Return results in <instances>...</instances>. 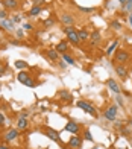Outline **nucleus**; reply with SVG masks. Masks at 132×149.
Instances as JSON below:
<instances>
[{"mask_svg":"<svg viewBox=\"0 0 132 149\" xmlns=\"http://www.w3.org/2000/svg\"><path fill=\"white\" fill-rule=\"evenodd\" d=\"M64 32L67 33V38L70 43L73 44H79L81 40H79V35H77V31H75L73 26H64Z\"/></svg>","mask_w":132,"mask_h":149,"instance_id":"f257e3e1","label":"nucleus"},{"mask_svg":"<svg viewBox=\"0 0 132 149\" xmlns=\"http://www.w3.org/2000/svg\"><path fill=\"white\" fill-rule=\"evenodd\" d=\"M81 110H84V111H87L88 114H91V116H94V117H97V111H96V108L91 105L90 102H87V100H77V104H76Z\"/></svg>","mask_w":132,"mask_h":149,"instance_id":"f03ea898","label":"nucleus"},{"mask_svg":"<svg viewBox=\"0 0 132 149\" xmlns=\"http://www.w3.org/2000/svg\"><path fill=\"white\" fill-rule=\"evenodd\" d=\"M131 58L129 52L124 50V49H117L115 53H114V59L117 61V63H128Z\"/></svg>","mask_w":132,"mask_h":149,"instance_id":"7ed1b4c3","label":"nucleus"},{"mask_svg":"<svg viewBox=\"0 0 132 149\" xmlns=\"http://www.w3.org/2000/svg\"><path fill=\"white\" fill-rule=\"evenodd\" d=\"M68 146L71 149H79L82 146V137H81V135H77V134H73L70 137V140H68Z\"/></svg>","mask_w":132,"mask_h":149,"instance_id":"20e7f679","label":"nucleus"},{"mask_svg":"<svg viewBox=\"0 0 132 149\" xmlns=\"http://www.w3.org/2000/svg\"><path fill=\"white\" fill-rule=\"evenodd\" d=\"M44 134L47 135V137H49L50 140L56 141V143H59V141H61V137H59V134H58L55 130H52V128H49V126H46V128H44Z\"/></svg>","mask_w":132,"mask_h":149,"instance_id":"39448f33","label":"nucleus"},{"mask_svg":"<svg viewBox=\"0 0 132 149\" xmlns=\"http://www.w3.org/2000/svg\"><path fill=\"white\" fill-rule=\"evenodd\" d=\"M58 99L61 100V102H71V100H73V94L67 90H59L58 91Z\"/></svg>","mask_w":132,"mask_h":149,"instance_id":"423d86ee","label":"nucleus"},{"mask_svg":"<svg viewBox=\"0 0 132 149\" xmlns=\"http://www.w3.org/2000/svg\"><path fill=\"white\" fill-rule=\"evenodd\" d=\"M117 117V107L115 105H111L106 108V111H105V119L106 120H115Z\"/></svg>","mask_w":132,"mask_h":149,"instance_id":"0eeeda50","label":"nucleus"},{"mask_svg":"<svg viewBox=\"0 0 132 149\" xmlns=\"http://www.w3.org/2000/svg\"><path fill=\"white\" fill-rule=\"evenodd\" d=\"M65 131H68L71 134H79V131H81V126H79V123H76V122H68V123H65Z\"/></svg>","mask_w":132,"mask_h":149,"instance_id":"6e6552de","label":"nucleus"},{"mask_svg":"<svg viewBox=\"0 0 132 149\" xmlns=\"http://www.w3.org/2000/svg\"><path fill=\"white\" fill-rule=\"evenodd\" d=\"M106 85H108V88H109L111 91H113V93L120 94L122 88L118 87V84H117V81H115V79H108V81H106Z\"/></svg>","mask_w":132,"mask_h":149,"instance_id":"1a4fd4ad","label":"nucleus"},{"mask_svg":"<svg viewBox=\"0 0 132 149\" xmlns=\"http://www.w3.org/2000/svg\"><path fill=\"white\" fill-rule=\"evenodd\" d=\"M61 22H62L65 26H73L75 18L71 17V14H67V12H64V14L61 15Z\"/></svg>","mask_w":132,"mask_h":149,"instance_id":"9d476101","label":"nucleus"},{"mask_svg":"<svg viewBox=\"0 0 132 149\" xmlns=\"http://www.w3.org/2000/svg\"><path fill=\"white\" fill-rule=\"evenodd\" d=\"M18 137V131L17 130H8L5 134V140L6 141H14Z\"/></svg>","mask_w":132,"mask_h":149,"instance_id":"9b49d317","label":"nucleus"},{"mask_svg":"<svg viewBox=\"0 0 132 149\" xmlns=\"http://www.w3.org/2000/svg\"><path fill=\"white\" fill-rule=\"evenodd\" d=\"M14 20H0V26H2L3 29H8V31H12L14 29Z\"/></svg>","mask_w":132,"mask_h":149,"instance_id":"f8f14e48","label":"nucleus"},{"mask_svg":"<svg viewBox=\"0 0 132 149\" xmlns=\"http://www.w3.org/2000/svg\"><path fill=\"white\" fill-rule=\"evenodd\" d=\"M2 5L6 9H15L18 6V2L17 0H2Z\"/></svg>","mask_w":132,"mask_h":149,"instance_id":"ddd939ff","label":"nucleus"},{"mask_svg":"<svg viewBox=\"0 0 132 149\" xmlns=\"http://www.w3.org/2000/svg\"><path fill=\"white\" fill-rule=\"evenodd\" d=\"M115 73H117L120 78H126V76H128V70H126V67L122 65V64L115 65Z\"/></svg>","mask_w":132,"mask_h":149,"instance_id":"4468645a","label":"nucleus"},{"mask_svg":"<svg viewBox=\"0 0 132 149\" xmlns=\"http://www.w3.org/2000/svg\"><path fill=\"white\" fill-rule=\"evenodd\" d=\"M17 128H18V130H23V131L28 130V119L20 116L18 120H17Z\"/></svg>","mask_w":132,"mask_h":149,"instance_id":"2eb2a0df","label":"nucleus"},{"mask_svg":"<svg viewBox=\"0 0 132 149\" xmlns=\"http://www.w3.org/2000/svg\"><path fill=\"white\" fill-rule=\"evenodd\" d=\"M28 79H30V76H29L28 72H23V70H21V72L17 74V81H18V82H21V84H24Z\"/></svg>","mask_w":132,"mask_h":149,"instance_id":"dca6fc26","label":"nucleus"},{"mask_svg":"<svg viewBox=\"0 0 132 149\" xmlns=\"http://www.w3.org/2000/svg\"><path fill=\"white\" fill-rule=\"evenodd\" d=\"M56 50H58L59 53H65V52L68 50V43H67V41H59L58 46H56Z\"/></svg>","mask_w":132,"mask_h":149,"instance_id":"f3484780","label":"nucleus"},{"mask_svg":"<svg viewBox=\"0 0 132 149\" xmlns=\"http://www.w3.org/2000/svg\"><path fill=\"white\" fill-rule=\"evenodd\" d=\"M90 38H91V44L96 46L97 43H100V40H102V37H100V32H93V33L90 35Z\"/></svg>","mask_w":132,"mask_h":149,"instance_id":"a211bd4d","label":"nucleus"},{"mask_svg":"<svg viewBox=\"0 0 132 149\" xmlns=\"http://www.w3.org/2000/svg\"><path fill=\"white\" fill-rule=\"evenodd\" d=\"M47 56H49L50 59L56 61V59H59V52H58L56 49H49V50H47Z\"/></svg>","mask_w":132,"mask_h":149,"instance_id":"6ab92c4d","label":"nucleus"},{"mask_svg":"<svg viewBox=\"0 0 132 149\" xmlns=\"http://www.w3.org/2000/svg\"><path fill=\"white\" fill-rule=\"evenodd\" d=\"M117 46H118V41H117V40H115V41H113V43H111V46H109L108 49H106V55H108V56H111V55H113V53L117 50Z\"/></svg>","mask_w":132,"mask_h":149,"instance_id":"aec40b11","label":"nucleus"},{"mask_svg":"<svg viewBox=\"0 0 132 149\" xmlns=\"http://www.w3.org/2000/svg\"><path fill=\"white\" fill-rule=\"evenodd\" d=\"M15 67L20 70H24V69H29V63H26V61H15Z\"/></svg>","mask_w":132,"mask_h":149,"instance_id":"412c9836","label":"nucleus"},{"mask_svg":"<svg viewBox=\"0 0 132 149\" xmlns=\"http://www.w3.org/2000/svg\"><path fill=\"white\" fill-rule=\"evenodd\" d=\"M77 35H79V40H81V41H87V40L90 38V33L85 31V29L79 31V32H77Z\"/></svg>","mask_w":132,"mask_h":149,"instance_id":"4be33fe9","label":"nucleus"},{"mask_svg":"<svg viewBox=\"0 0 132 149\" xmlns=\"http://www.w3.org/2000/svg\"><path fill=\"white\" fill-rule=\"evenodd\" d=\"M39 12H41V6H34L30 11H29V15L30 17H35V15H38Z\"/></svg>","mask_w":132,"mask_h":149,"instance_id":"5701e85b","label":"nucleus"},{"mask_svg":"<svg viewBox=\"0 0 132 149\" xmlns=\"http://www.w3.org/2000/svg\"><path fill=\"white\" fill-rule=\"evenodd\" d=\"M62 59H64L67 64H75V58L70 56L68 53H62Z\"/></svg>","mask_w":132,"mask_h":149,"instance_id":"b1692460","label":"nucleus"},{"mask_svg":"<svg viewBox=\"0 0 132 149\" xmlns=\"http://www.w3.org/2000/svg\"><path fill=\"white\" fill-rule=\"evenodd\" d=\"M111 28L115 29V31H120L122 29V23L118 22V20H114V22H111Z\"/></svg>","mask_w":132,"mask_h":149,"instance_id":"393cba45","label":"nucleus"},{"mask_svg":"<svg viewBox=\"0 0 132 149\" xmlns=\"http://www.w3.org/2000/svg\"><path fill=\"white\" fill-rule=\"evenodd\" d=\"M23 85L29 87V88H35V81H32V79H28V81H26V82H24Z\"/></svg>","mask_w":132,"mask_h":149,"instance_id":"a878e982","label":"nucleus"},{"mask_svg":"<svg viewBox=\"0 0 132 149\" xmlns=\"http://www.w3.org/2000/svg\"><path fill=\"white\" fill-rule=\"evenodd\" d=\"M85 140H88V141H93V135H91V132L87 130L85 131Z\"/></svg>","mask_w":132,"mask_h":149,"instance_id":"bb28decb","label":"nucleus"},{"mask_svg":"<svg viewBox=\"0 0 132 149\" xmlns=\"http://www.w3.org/2000/svg\"><path fill=\"white\" fill-rule=\"evenodd\" d=\"M79 9L82 12H93L94 11V8H84V6H79Z\"/></svg>","mask_w":132,"mask_h":149,"instance_id":"cd10ccee","label":"nucleus"},{"mask_svg":"<svg viewBox=\"0 0 132 149\" xmlns=\"http://www.w3.org/2000/svg\"><path fill=\"white\" fill-rule=\"evenodd\" d=\"M32 3H34V6H41L44 3V0H32Z\"/></svg>","mask_w":132,"mask_h":149,"instance_id":"c85d7f7f","label":"nucleus"},{"mask_svg":"<svg viewBox=\"0 0 132 149\" xmlns=\"http://www.w3.org/2000/svg\"><path fill=\"white\" fill-rule=\"evenodd\" d=\"M6 17H8V14H6V11L3 9V11H0V20H5Z\"/></svg>","mask_w":132,"mask_h":149,"instance_id":"c756f323","label":"nucleus"},{"mask_svg":"<svg viewBox=\"0 0 132 149\" xmlns=\"http://www.w3.org/2000/svg\"><path fill=\"white\" fill-rule=\"evenodd\" d=\"M115 100H117V104H118V105H123V99H122V96H120V94H117Z\"/></svg>","mask_w":132,"mask_h":149,"instance_id":"7c9ffc66","label":"nucleus"},{"mask_svg":"<svg viewBox=\"0 0 132 149\" xmlns=\"http://www.w3.org/2000/svg\"><path fill=\"white\" fill-rule=\"evenodd\" d=\"M3 125H5V116L0 113V126H3Z\"/></svg>","mask_w":132,"mask_h":149,"instance_id":"2f4dec72","label":"nucleus"},{"mask_svg":"<svg viewBox=\"0 0 132 149\" xmlns=\"http://www.w3.org/2000/svg\"><path fill=\"white\" fill-rule=\"evenodd\" d=\"M23 28H24L26 31H30V29H32V24H30V23H26V24H23Z\"/></svg>","mask_w":132,"mask_h":149,"instance_id":"473e14b6","label":"nucleus"},{"mask_svg":"<svg viewBox=\"0 0 132 149\" xmlns=\"http://www.w3.org/2000/svg\"><path fill=\"white\" fill-rule=\"evenodd\" d=\"M44 24H46V26H52V24H53V20H46Z\"/></svg>","mask_w":132,"mask_h":149,"instance_id":"72a5a7b5","label":"nucleus"},{"mask_svg":"<svg viewBox=\"0 0 132 149\" xmlns=\"http://www.w3.org/2000/svg\"><path fill=\"white\" fill-rule=\"evenodd\" d=\"M17 35H18V38H21L23 37V29H18L17 31Z\"/></svg>","mask_w":132,"mask_h":149,"instance_id":"f704fd0d","label":"nucleus"},{"mask_svg":"<svg viewBox=\"0 0 132 149\" xmlns=\"http://www.w3.org/2000/svg\"><path fill=\"white\" fill-rule=\"evenodd\" d=\"M12 20H14V22H20V20H21V18H20V15H15V17L12 18Z\"/></svg>","mask_w":132,"mask_h":149,"instance_id":"c9c22d12","label":"nucleus"},{"mask_svg":"<svg viewBox=\"0 0 132 149\" xmlns=\"http://www.w3.org/2000/svg\"><path fill=\"white\" fill-rule=\"evenodd\" d=\"M0 149H11V148H8L6 145H0Z\"/></svg>","mask_w":132,"mask_h":149,"instance_id":"e433bc0d","label":"nucleus"},{"mask_svg":"<svg viewBox=\"0 0 132 149\" xmlns=\"http://www.w3.org/2000/svg\"><path fill=\"white\" fill-rule=\"evenodd\" d=\"M129 24L132 26V12H131V14H129Z\"/></svg>","mask_w":132,"mask_h":149,"instance_id":"4c0bfd02","label":"nucleus"},{"mask_svg":"<svg viewBox=\"0 0 132 149\" xmlns=\"http://www.w3.org/2000/svg\"><path fill=\"white\" fill-rule=\"evenodd\" d=\"M120 2V5H126V0H118Z\"/></svg>","mask_w":132,"mask_h":149,"instance_id":"58836bf2","label":"nucleus"},{"mask_svg":"<svg viewBox=\"0 0 132 149\" xmlns=\"http://www.w3.org/2000/svg\"><path fill=\"white\" fill-rule=\"evenodd\" d=\"M5 72V69H2V67H0V73H3Z\"/></svg>","mask_w":132,"mask_h":149,"instance_id":"ea45409f","label":"nucleus"},{"mask_svg":"<svg viewBox=\"0 0 132 149\" xmlns=\"http://www.w3.org/2000/svg\"><path fill=\"white\" fill-rule=\"evenodd\" d=\"M118 149H120V148H118Z\"/></svg>","mask_w":132,"mask_h":149,"instance_id":"a19ab883","label":"nucleus"},{"mask_svg":"<svg viewBox=\"0 0 132 149\" xmlns=\"http://www.w3.org/2000/svg\"><path fill=\"white\" fill-rule=\"evenodd\" d=\"M68 149H70V148H68Z\"/></svg>","mask_w":132,"mask_h":149,"instance_id":"79ce46f5","label":"nucleus"}]
</instances>
